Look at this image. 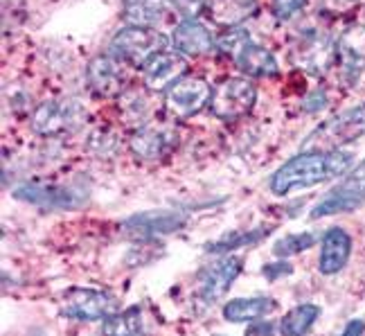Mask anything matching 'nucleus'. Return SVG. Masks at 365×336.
I'll return each instance as SVG.
<instances>
[{
	"mask_svg": "<svg viewBox=\"0 0 365 336\" xmlns=\"http://www.w3.org/2000/svg\"><path fill=\"white\" fill-rule=\"evenodd\" d=\"M354 167L352 151H300L289 158L269 180V188L275 197H287L291 192L312 190L316 185L345 176Z\"/></svg>",
	"mask_w": 365,
	"mask_h": 336,
	"instance_id": "nucleus-1",
	"label": "nucleus"
},
{
	"mask_svg": "<svg viewBox=\"0 0 365 336\" xmlns=\"http://www.w3.org/2000/svg\"><path fill=\"white\" fill-rule=\"evenodd\" d=\"M217 48L226 54V57H230L235 61V66L240 68L242 73H246L248 77L264 79V77L279 75V66H277L275 54L269 48L257 46L244 27H232V30L223 32L217 39Z\"/></svg>",
	"mask_w": 365,
	"mask_h": 336,
	"instance_id": "nucleus-2",
	"label": "nucleus"
},
{
	"mask_svg": "<svg viewBox=\"0 0 365 336\" xmlns=\"http://www.w3.org/2000/svg\"><path fill=\"white\" fill-rule=\"evenodd\" d=\"M365 133V102L325 120L307 136L302 151H334Z\"/></svg>",
	"mask_w": 365,
	"mask_h": 336,
	"instance_id": "nucleus-3",
	"label": "nucleus"
},
{
	"mask_svg": "<svg viewBox=\"0 0 365 336\" xmlns=\"http://www.w3.org/2000/svg\"><path fill=\"white\" fill-rule=\"evenodd\" d=\"M170 46V39L156 27H140V25H126L115 36L110 39V50L118 59L131 63V66H147L156 54L165 52Z\"/></svg>",
	"mask_w": 365,
	"mask_h": 336,
	"instance_id": "nucleus-4",
	"label": "nucleus"
},
{
	"mask_svg": "<svg viewBox=\"0 0 365 336\" xmlns=\"http://www.w3.org/2000/svg\"><path fill=\"white\" fill-rule=\"evenodd\" d=\"M291 59L304 73L322 77L336 61V41L316 25L300 27L291 46Z\"/></svg>",
	"mask_w": 365,
	"mask_h": 336,
	"instance_id": "nucleus-5",
	"label": "nucleus"
},
{
	"mask_svg": "<svg viewBox=\"0 0 365 336\" xmlns=\"http://www.w3.org/2000/svg\"><path fill=\"white\" fill-rule=\"evenodd\" d=\"M365 205V161L354 165L343 180L334 190H329L325 197L318 201L312 210V219H325L334 215H345Z\"/></svg>",
	"mask_w": 365,
	"mask_h": 336,
	"instance_id": "nucleus-6",
	"label": "nucleus"
},
{
	"mask_svg": "<svg viewBox=\"0 0 365 336\" xmlns=\"http://www.w3.org/2000/svg\"><path fill=\"white\" fill-rule=\"evenodd\" d=\"M244 271V260L237 255H221L196 275V302L201 307L217 305L232 289L235 280Z\"/></svg>",
	"mask_w": 365,
	"mask_h": 336,
	"instance_id": "nucleus-7",
	"label": "nucleus"
},
{
	"mask_svg": "<svg viewBox=\"0 0 365 336\" xmlns=\"http://www.w3.org/2000/svg\"><path fill=\"white\" fill-rule=\"evenodd\" d=\"M115 312H118V298L113 293L102 291V289L73 287L61 296V316L81 320V323L106 320Z\"/></svg>",
	"mask_w": 365,
	"mask_h": 336,
	"instance_id": "nucleus-8",
	"label": "nucleus"
},
{
	"mask_svg": "<svg viewBox=\"0 0 365 336\" xmlns=\"http://www.w3.org/2000/svg\"><path fill=\"white\" fill-rule=\"evenodd\" d=\"M257 102L255 83L246 77L223 79L210 97V111L219 120H237L248 116Z\"/></svg>",
	"mask_w": 365,
	"mask_h": 336,
	"instance_id": "nucleus-9",
	"label": "nucleus"
},
{
	"mask_svg": "<svg viewBox=\"0 0 365 336\" xmlns=\"http://www.w3.org/2000/svg\"><path fill=\"white\" fill-rule=\"evenodd\" d=\"M122 59L110 54H97L86 66V83L93 95L102 100H115L122 97L129 86V75L120 63Z\"/></svg>",
	"mask_w": 365,
	"mask_h": 336,
	"instance_id": "nucleus-10",
	"label": "nucleus"
},
{
	"mask_svg": "<svg viewBox=\"0 0 365 336\" xmlns=\"http://www.w3.org/2000/svg\"><path fill=\"white\" fill-rule=\"evenodd\" d=\"M185 226V215L178 210H149V213H138L122 221V233L138 242H151L160 235L176 233Z\"/></svg>",
	"mask_w": 365,
	"mask_h": 336,
	"instance_id": "nucleus-11",
	"label": "nucleus"
},
{
	"mask_svg": "<svg viewBox=\"0 0 365 336\" xmlns=\"http://www.w3.org/2000/svg\"><path fill=\"white\" fill-rule=\"evenodd\" d=\"M83 116L86 113L75 100H50L34 111L30 124L38 136H59L63 131H73Z\"/></svg>",
	"mask_w": 365,
	"mask_h": 336,
	"instance_id": "nucleus-12",
	"label": "nucleus"
},
{
	"mask_svg": "<svg viewBox=\"0 0 365 336\" xmlns=\"http://www.w3.org/2000/svg\"><path fill=\"white\" fill-rule=\"evenodd\" d=\"M210 97H212V88H210V83L205 79L182 77L167 91L165 106L170 111V116L185 120L199 113L205 104H210Z\"/></svg>",
	"mask_w": 365,
	"mask_h": 336,
	"instance_id": "nucleus-13",
	"label": "nucleus"
},
{
	"mask_svg": "<svg viewBox=\"0 0 365 336\" xmlns=\"http://www.w3.org/2000/svg\"><path fill=\"white\" fill-rule=\"evenodd\" d=\"M336 61L347 86H356L365 73V27H349L336 41Z\"/></svg>",
	"mask_w": 365,
	"mask_h": 336,
	"instance_id": "nucleus-14",
	"label": "nucleus"
},
{
	"mask_svg": "<svg viewBox=\"0 0 365 336\" xmlns=\"http://www.w3.org/2000/svg\"><path fill=\"white\" fill-rule=\"evenodd\" d=\"M129 147L135 158L145 163H156L165 158L170 151H174L176 131L170 127H160V124H147V127H140L131 136Z\"/></svg>",
	"mask_w": 365,
	"mask_h": 336,
	"instance_id": "nucleus-15",
	"label": "nucleus"
},
{
	"mask_svg": "<svg viewBox=\"0 0 365 336\" xmlns=\"http://www.w3.org/2000/svg\"><path fill=\"white\" fill-rule=\"evenodd\" d=\"M352 235L341 226H331L325 230L320 240V258H318V271L322 275H336L341 273L349 258H352Z\"/></svg>",
	"mask_w": 365,
	"mask_h": 336,
	"instance_id": "nucleus-16",
	"label": "nucleus"
},
{
	"mask_svg": "<svg viewBox=\"0 0 365 336\" xmlns=\"http://www.w3.org/2000/svg\"><path fill=\"white\" fill-rule=\"evenodd\" d=\"M187 73V61L180 52L165 50L156 54L147 66H145V86L151 93H163L170 91L176 81L182 79Z\"/></svg>",
	"mask_w": 365,
	"mask_h": 336,
	"instance_id": "nucleus-17",
	"label": "nucleus"
},
{
	"mask_svg": "<svg viewBox=\"0 0 365 336\" xmlns=\"http://www.w3.org/2000/svg\"><path fill=\"white\" fill-rule=\"evenodd\" d=\"M16 201L50 208V210H70L81 203V194L66 185H21L11 192Z\"/></svg>",
	"mask_w": 365,
	"mask_h": 336,
	"instance_id": "nucleus-18",
	"label": "nucleus"
},
{
	"mask_svg": "<svg viewBox=\"0 0 365 336\" xmlns=\"http://www.w3.org/2000/svg\"><path fill=\"white\" fill-rule=\"evenodd\" d=\"M172 46L176 48V52L182 54V57H203V54H207L217 44L203 23L187 19L174 30Z\"/></svg>",
	"mask_w": 365,
	"mask_h": 336,
	"instance_id": "nucleus-19",
	"label": "nucleus"
},
{
	"mask_svg": "<svg viewBox=\"0 0 365 336\" xmlns=\"http://www.w3.org/2000/svg\"><path fill=\"white\" fill-rule=\"evenodd\" d=\"M277 310V300L271 296H252V298H232L223 305V318L228 323H252Z\"/></svg>",
	"mask_w": 365,
	"mask_h": 336,
	"instance_id": "nucleus-20",
	"label": "nucleus"
},
{
	"mask_svg": "<svg viewBox=\"0 0 365 336\" xmlns=\"http://www.w3.org/2000/svg\"><path fill=\"white\" fill-rule=\"evenodd\" d=\"M257 7V0H210L207 16L215 25L232 30V27H242V23H246Z\"/></svg>",
	"mask_w": 365,
	"mask_h": 336,
	"instance_id": "nucleus-21",
	"label": "nucleus"
},
{
	"mask_svg": "<svg viewBox=\"0 0 365 336\" xmlns=\"http://www.w3.org/2000/svg\"><path fill=\"white\" fill-rule=\"evenodd\" d=\"M170 0H124L122 19L129 25L140 27H156L167 19Z\"/></svg>",
	"mask_w": 365,
	"mask_h": 336,
	"instance_id": "nucleus-22",
	"label": "nucleus"
},
{
	"mask_svg": "<svg viewBox=\"0 0 365 336\" xmlns=\"http://www.w3.org/2000/svg\"><path fill=\"white\" fill-rule=\"evenodd\" d=\"M275 230V226H255V228H248V230H235V233H228L219 237V240L210 242L203 246L205 253H212V255H230L232 250H240V248H246V246H255L257 242H264L266 237Z\"/></svg>",
	"mask_w": 365,
	"mask_h": 336,
	"instance_id": "nucleus-23",
	"label": "nucleus"
},
{
	"mask_svg": "<svg viewBox=\"0 0 365 336\" xmlns=\"http://www.w3.org/2000/svg\"><path fill=\"white\" fill-rule=\"evenodd\" d=\"M320 318V307L312 305V302H304L293 307L291 312H287L279 320V334L282 336H304L309 330L316 325V320Z\"/></svg>",
	"mask_w": 365,
	"mask_h": 336,
	"instance_id": "nucleus-24",
	"label": "nucleus"
},
{
	"mask_svg": "<svg viewBox=\"0 0 365 336\" xmlns=\"http://www.w3.org/2000/svg\"><path fill=\"white\" fill-rule=\"evenodd\" d=\"M104 336H140L143 334V310L138 305L129 307L124 312H115L102 320Z\"/></svg>",
	"mask_w": 365,
	"mask_h": 336,
	"instance_id": "nucleus-25",
	"label": "nucleus"
},
{
	"mask_svg": "<svg viewBox=\"0 0 365 336\" xmlns=\"http://www.w3.org/2000/svg\"><path fill=\"white\" fill-rule=\"evenodd\" d=\"M316 242H318V237L314 233H291V235L282 237V240L273 244V255L279 260L300 255L312 246H316Z\"/></svg>",
	"mask_w": 365,
	"mask_h": 336,
	"instance_id": "nucleus-26",
	"label": "nucleus"
},
{
	"mask_svg": "<svg viewBox=\"0 0 365 336\" xmlns=\"http://www.w3.org/2000/svg\"><path fill=\"white\" fill-rule=\"evenodd\" d=\"M122 104H124V116L126 118H135L138 122L145 120L149 116V100L143 93H133V95H122Z\"/></svg>",
	"mask_w": 365,
	"mask_h": 336,
	"instance_id": "nucleus-27",
	"label": "nucleus"
},
{
	"mask_svg": "<svg viewBox=\"0 0 365 336\" xmlns=\"http://www.w3.org/2000/svg\"><path fill=\"white\" fill-rule=\"evenodd\" d=\"M304 5L307 0H273L271 9L277 21H291L293 16H298Z\"/></svg>",
	"mask_w": 365,
	"mask_h": 336,
	"instance_id": "nucleus-28",
	"label": "nucleus"
},
{
	"mask_svg": "<svg viewBox=\"0 0 365 336\" xmlns=\"http://www.w3.org/2000/svg\"><path fill=\"white\" fill-rule=\"evenodd\" d=\"M359 0H316V7L322 14H329V16H341L356 7Z\"/></svg>",
	"mask_w": 365,
	"mask_h": 336,
	"instance_id": "nucleus-29",
	"label": "nucleus"
},
{
	"mask_svg": "<svg viewBox=\"0 0 365 336\" xmlns=\"http://www.w3.org/2000/svg\"><path fill=\"white\" fill-rule=\"evenodd\" d=\"M170 3L187 21V19H196L203 9H207L210 0H170Z\"/></svg>",
	"mask_w": 365,
	"mask_h": 336,
	"instance_id": "nucleus-30",
	"label": "nucleus"
},
{
	"mask_svg": "<svg viewBox=\"0 0 365 336\" xmlns=\"http://www.w3.org/2000/svg\"><path fill=\"white\" fill-rule=\"evenodd\" d=\"M262 273H264L266 280H269V282H275V280L287 278V275L293 273V264L287 262V260H273V262H269V264H264V267H262Z\"/></svg>",
	"mask_w": 365,
	"mask_h": 336,
	"instance_id": "nucleus-31",
	"label": "nucleus"
},
{
	"mask_svg": "<svg viewBox=\"0 0 365 336\" xmlns=\"http://www.w3.org/2000/svg\"><path fill=\"white\" fill-rule=\"evenodd\" d=\"M325 106H327V97L322 91L312 93L309 97H304V102H302V108L307 111V113H318V111H322Z\"/></svg>",
	"mask_w": 365,
	"mask_h": 336,
	"instance_id": "nucleus-32",
	"label": "nucleus"
},
{
	"mask_svg": "<svg viewBox=\"0 0 365 336\" xmlns=\"http://www.w3.org/2000/svg\"><path fill=\"white\" fill-rule=\"evenodd\" d=\"M246 336H275V325L271 320H259L246 330Z\"/></svg>",
	"mask_w": 365,
	"mask_h": 336,
	"instance_id": "nucleus-33",
	"label": "nucleus"
},
{
	"mask_svg": "<svg viewBox=\"0 0 365 336\" xmlns=\"http://www.w3.org/2000/svg\"><path fill=\"white\" fill-rule=\"evenodd\" d=\"M341 336H365V320L363 318H352L343 327Z\"/></svg>",
	"mask_w": 365,
	"mask_h": 336,
	"instance_id": "nucleus-34",
	"label": "nucleus"
}]
</instances>
